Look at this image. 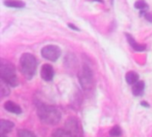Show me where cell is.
<instances>
[{
  "label": "cell",
  "instance_id": "6da1fadb",
  "mask_svg": "<svg viewBox=\"0 0 152 137\" xmlns=\"http://www.w3.org/2000/svg\"><path fill=\"white\" fill-rule=\"evenodd\" d=\"M37 109L38 118L44 124L54 126L61 121V114L56 107L39 103L37 104Z\"/></svg>",
  "mask_w": 152,
  "mask_h": 137
},
{
  "label": "cell",
  "instance_id": "7a4b0ae2",
  "mask_svg": "<svg viewBox=\"0 0 152 137\" xmlns=\"http://www.w3.org/2000/svg\"><path fill=\"white\" fill-rule=\"evenodd\" d=\"M0 78L1 80L11 86H16L18 85V78L14 66L10 62L3 59L0 62Z\"/></svg>",
  "mask_w": 152,
  "mask_h": 137
},
{
  "label": "cell",
  "instance_id": "3957f363",
  "mask_svg": "<svg viewBox=\"0 0 152 137\" xmlns=\"http://www.w3.org/2000/svg\"><path fill=\"white\" fill-rule=\"evenodd\" d=\"M20 65L22 74L26 78L31 79L36 74L37 61L31 53H23L20 59Z\"/></svg>",
  "mask_w": 152,
  "mask_h": 137
},
{
  "label": "cell",
  "instance_id": "277c9868",
  "mask_svg": "<svg viewBox=\"0 0 152 137\" xmlns=\"http://www.w3.org/2000/svg\"><path fill=\"white\" fill-rule=\"evenodd\" d=\"M79 82L84 90H90L93 87L94 75L91 68L87 64H84L83 68L78 75Z\"/></svg>",
  "mask_w": 152,
  "mask_h": 137
},
{
  "label": "cell",
  "instance_id": "5b68a950",
  "mask_svg": "<svg viewBox=\"0 0 152 137\" xmlns=\"http://www.w3.org/2000/svg\"><path fill=\"white\" fill-rule=\"evenodd\" d=\"M64 129L72 137H83V128L81 123L75 117H70L67 119Z\"/></svg>",
  "mask_w": 152,
  "mask_h": 137
},
{
  "label": "cell",
  "instance_id": "8992f818",
  "mask_svg": "<svg viewBox=\"0 0 152 137\" xmlns=\"http://www.w3.org/2000/svg\"><path fill=\"white\" fill-rule=\"evenodd\" d=\"M61 51L60 47L57 45H46L41 50L42 56L45 60H48L50 62L57 61L59 59V57L61 56Z\"/></svg>",
  "mask_w": 152,
  "mask_h": 137
},
{
  "label": "cell",
  "instance_id": "52a82bcc",
  "mask_svg": "<svg viewBox=\"0 0 152 137\" xmlns=\"http://www.w3.org/2000/svg\"><path fill=\"white\" fill-rule=\"evenodd\" d=\"M54 76V70L53 68L50 64H45L43 65L41 69V78L45 81H52Z\"/></svg>",
  "mask_w": 152,
  "mask_h": 137
},
{
  "label": "cell",
  "instance_id": "ba28073f",
  "mask_svg": "<svg viewBox=\"0 0 152 137\" xmlns=\"http://www.w3.org/2000/svg\"><path fill=\"white\" fill-rule=\"evenodd\" d=\"M126 38H127V41H128L129 45H131V47H132L134 50H135V51H137V52H142V51H144V50L146 49V45H145L137 43L136 40H135L130 34H127V33H126Z\"/></svg>",
  "mask_w": 152,
  "mask_h": 137
},
{
  "label": "cell",
  "instance_id": "9c48e42d",
  "mask_svg": "<svg viewBox=\"0 0 152 137\" xmlns=\"http://www.w3.org/2000/svg\"><path fill=\"white\" fill-rule=\"evenodd\" d=\"M4 110L7 111L8 112L14 113V114H20V113L22 112L21 108H20L18 104H16L15 103L11 102V101L6 102V103L4 104Z\"/></svg>",
  "mask_w": 152,
  "mask_h": 137
},
{
  "label": "cell",
  "instance_id": "30bf717a",
  "mask_svg": "<svg viewBox=\"0 0 152 137\" xmlns=\"http://www.w3.org/2000/svg\"><path fill=\"white\" fill-rule=\"evenodd\" d=\"M14 127V124L8 120L2 119L0 121V135H6L10 133Z\"/></svg>",
  "mask_w": 152,
  "mask_h": 137
},
{
  "label": "cell",
  "instance_id": "8fae6325",
  "mask_svg": "<svg viewBox=\"0 0 152 137\" xmlns=\"http://www.w3.org/2000/svg\"><path fill=\"white\" fill-rule=\"evenodd\" d=\"M144 88H145V84L143 81H138L135 83L133 86V94L135 96H141L144 93Z\"/></svg>",
  "mask_w": 152,
  "mask_h": 137
},
{
  "label": "cell",
  "instance_id": "7c38bea8",
  "mask_svg": "<svg viewBox=\"0 0 152 137\" xmlns=\"http://www.w3.org/2000/svg\"><path fill=\"white\" fill-rule=\"evenodd\" d=\"M4 4L12 8H23L25 6V3L20 0H4Z\"/></svg>",
  "mask_w": 152,
  "mask_h": 137
},
{
  "label": "cell",
  "instance_id": "4fadbf2b",
  "mask_svg": "<svg viewBox=\"0 0 152 137\" xmlns=\"http://www.w3.org/2000/svg\"><path fill=\"white\" fill-rule=\"evenodd\" d=\"M126 80L129 85H134L139 80V75L134 71H129L126 75Z\"/></svg>",
  "mask_w": 152,
  "mask_h": 137
},
{
  "label": "cell",
  "instance_id": "5bb4252c",
  "mask_svg": "<svg viewBox=\"0 0 152 137\" xmlns=\"http://www.w3.org/2000/svg\"><path fill=\"white\" fill-rule=\"evenodd\" d=\"M134 7L139 9L142 12V13H144V12H147V9H148L149 6H148V4L146 3L145 0H138V1L135 2Z\"/></svg>",
  "mask_w": 152,
  "mask_h": 137
},
{
  "label": "cell",
  "instance_id": "9a60e30c",
  "mask_svg": "<svg viewBox=\"0 0 152 137\" xmlns=\"http://www.w3.org/2000/svg\"><path fill=\"white\" fill-rule=\"evenodd\" d=\"M10 94V89H9V85H7L5 82L1 80L0 83V95L2 97H5L9 95Z\"/></svg>",
  "mask_w": 152,
  "mask_h": 137
},
{
  "label": "cell",
  "instance_id": "2e32d148",
  "mask_svg": "<svg viewBox=\"0 0 152 137\" xmlns=\"http://www.w3.org/2000/svg\"><path fill=\"white\" fill-rule=\"evenodd\" d=\"M53 137H72L65 129L59 128L53 131Z\"/></svg>",
  "mask_w": 152,
  "mask_h": 137
},
{
  "label": "cell",
  "instance_id": "e0dca14e",
  "mask_svg": "<svg viewBox=\"0 0 152 137\" xmlns=\"http://www.w3.org/2000/svg\"><path fill=\"white\" fill-rule=\"evenodd\" d=\"M18 137H37L36 135L27 129H21L18 131Z\"/></svg>",
  "mask_w": 152,
  "mask_h": 137
},
{
  "label": "cell",
  "instance_id": "ac0fdd59",
  "mask_svg": "<svg viewBox=\"0 0 152 137\" xmlns=\"http://www.w3.org/2000/svg\"><path fill=\"white\" fill-rule=\"evenodd\" d=\"M110 135L113 137H118L122 135V130L120 129V127L118 126H115L114 127L111 128V130L110 131Z\"/></svg>",
  "mask_w": 152,
  "mask_h": 137
},
{
  "label": "cell",
  "instance_id": "d6986e66",
  "mask_svg": "<svg viewBox=\"0 0 152 137\" xmlns=\"http://www.w3.org/2000/svg\"><path fill=\"white\" fill-rule=\"evenodd\" d=\"M143 16L145 17V19L147 21L152 22V12H146L143 13Z\"/></svg>",
  "mask_w": 152,
  "mask_h": 137
},
{
  "label": "cell",
  "instance_id": "ffe728a7",
  "mask_svg": "<svg viewBox=\"0 0 152 137\" xmlns=\"http://www.w3.org/2000/svg\"><path fill=\"white\" fill-rule=\"evenodd\" d=\"M69 27L70 28V29H75V30H77V31H79V29L78 28H77V27H75V25L74 24H69Z\"/></svg>",
  "mask_w": 152,
  "mask_h": 137
},
{
  "label": "cell",
  "instance_id": "44dd1931",
  "mask_svg": "<svg viewBox=\"0 0 152 137\" xmlns=\"http://www.w3.org/2000/svg\"><path fill=\"white\" fill-rule=\"evenodd\" d=\"M0 137H7L6 135H0Z\"/></svg>",
  "mask_w": 152,
  "mask_h": 137
}]
</instances>
